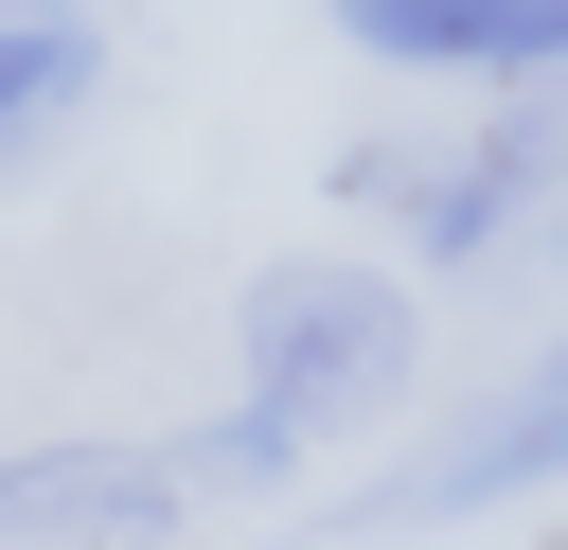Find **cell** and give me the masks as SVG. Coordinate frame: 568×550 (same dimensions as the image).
Returning <instances> with one entry per match:
<instances>
[{
    "label": "cell",
    "instance_id": "277c9868",
    "mask_svg": "<svg viewBox=\"0 0 568 550\" xmlns=\"http://www.w3.org/2000/svg\"><path fill=\"white\" fill-rule=\"evenodd\" d=\"M337 35L390 71H568V0H337Z\"/></svg>",
    "mask_w": 568,
    "mask_h": 550
},
{
    "label": "cell",
    "instance_id": "5b68a950",
    "mask_svg": "<svg viewBox=\"0 0 568 550\" xmlns=\"http://www.w3.org/2000/svg\"><path fill=\"white\" fill-rule=\"evenodd\" d=\"M550 177H568V124H550V106H515V124L462 142V160H408V231H426V266H462V248H479L515 195H550Z\"/></svg>",
    "mask_w": 568,
    "mask_h": 550
},
{
    "label": "cell",
    "instance_id": "52a82bcc",
    "mask_svg": "<svg viewBox=\"0 0 568 550\" xmlns=\"http://www.w3.org/2000/svg\"><path fill=\"white\" fill-rule=\"evenodd\" d=\"M0 18H71V0H0Z\"/></svg>",
    "mask_w": 568,
    "mask_h": 550
},
{
    "label": "cell",
    "instance_id": "3957f363",
    "mask_svg": "<svg viewBox=\"0 0 568 550\" xmlns=\"http://www.w3.org/2000/svg\"><path fill=\"white\" fill-rule=\"evenodd\" d=\"M532 479H568V355L550 373H515L462 444H426L390 497H355V532H444V515H497V497H532Z\"/></svg>",
    "mask_w": 568,
    "mask_h": 550
},
{
    "label": "cell",
    "instance_id": "6da1fadb",
    "mask_svg": "<svg viewBox=\"0 0 568 550\" xmlns=\"http://www.w3.org/2000/svg\"><path fill=\"white\" fill-rule=\"evenodd\" d=\"M408 284H373V266H266L248 284V408L284 426V444H320V426H373L390 390H408Z\"/></svg>",
    "mask_w": 568,
    "mask_h": 550
},
{
    "label": "cell",
    "instance_id": "8992f818",
    "mask_svg": "<svg viewBox=\"0 0 568 550\" xmlns=\"http://www.w3.org/2000/svg\"><path fill=\"white\" fill-rule=\"evenodd\" d=\"M89 89V18H0V160Z\"/></svg>",
    "mask_w": 568,
    "mask_h": 550
},
{
    "label": "cell",
    "instance_id": "7a4b0ae2",
    "mask_svg": "<svg viewBox=\"0 0 568 550\" xmlns=\"http://www.w3.org/2000/svg\"><path fill=\"white\" fill-rule=\"evenodd\" d=\"M178 497H213L195 444H18L0 461L18 550H142V532H178Z\"/></svg>",
    "mask_w": 568,
    "mask_h": 550
}]
</instances>
